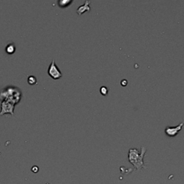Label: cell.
Instances as JSON below:
<instances>
[{"label": "cell", "instance_id": "obj_9", "mask_svg": "<svg viewBox=\"0 0 184 184\" xmlns=\"http://www.w3.org/2000/svg\"><path fill=\"white\" fill-rule=\"evenodd\" d=\"M28 83L30 85H35L37 84V78L34 76H30L28 78Z\"/></svg>", "mask_w": 184, "mask_h": 184}, {"label": "cell", "instance_id": "obj_4", "mask_svg": "<svg viewBox=\"0 0 184 184\" xmlns=\"http://www.w3.org/2000/svg\"><path fill=\"white\" fill-rule=\"evenodd\" d=\"M47 73L50 76V77H51L54 80H58L62 77V73L56 65L54 60L52 61L50 66H49Z\"/></svg>", "mask_w": 184, "mask_h": 184}, {"label": "cell", "instance_id": "obj_6", "mask_svg": "<svg viewBox=\"0 0 184 184\" xmlns=\"http://www.w3.org/2000/svg\"><path fill=\"white\" fill-rule=\"evenodd\" d=\"M90 3H91V2H90V1L86 0V1L84 2V5H81L78 8L77 10H76L77 11V14L79 15H82L84 12H88V11L91 10V7H90V6H89Z\"/></svg>", "mask_w": 184, "mask_h": 184}, {"label": "cell", "instance_id": "obj_3", "mask_svg": "<svg viewBox=\"0 0 184 184\" xmlns=\"http://www.w3.org/2000/svg\"><path fill=\"white\" fill-rule=\"evenodd\" d=\"M15 105V104L12 102H9V101H2L0 116L4 115L5 114H10L11 115H14V109Z\"/></svg>", "mask_w": 184, "mask_h": 184}, {"label": "cell", "instance_id": "obj_10", "mask_svg": "<svg viewBox=\"0 0 184 184\" xmlns=\"http://www.w3.org/2000/svg\"><path fill=\"white\" fill-rule=\"evenodd\" d=\"M108 88L105 86H102L100 88V93L102 95H104V96H106V95L108 94Z\"/></svg>", "mask_w": 184, "mask_h": 184}, {"label": "cell", "instance_id": "obj_1", "mask_svg": "<svg viewBox=\"0 0 184 184\" xmlns=\"http://www.w3.org/2000/svg\"><path fill=\"white\" fill-rule=\"evenodd\" d=\"M147 152V148L141 147L140 150L137 148H131L128 152V160L130 163L133 165L137 171H140L142 168H146L144 163V156Z\"/></svg>", "mask_w": 184, "mask_h": 184}, {"label": "cell", "instance_id": "obj_5", "mask_svg": "<svg viewBox=\"0 0 184 184\" xmlns=\"http://www.w3.org/2000/svg\"><path fill=\"white\" fill-rule=\"evenodd\" d=\"M183 125L184 122H183L177 126H167L165 129V133H166V135L171 137L176 136L179 133L180 131L182 129Z\"/></svg>", "mask_w": 184, "mask_h": 184}, {"label": "cell", "instance_id": "obj_7", "mask_svg": "<svg viewBox=\"0 0 184 184\" xmlns=\"http://www.w3.org/2000/svg\"><path fill=\"white\" fill-rule=\"evenodd\" d=\"M5 50H6V53L8 54H13L15 52L16 47L15 46L13 43H10V44L7 45L5 48Z\"/></svg>", "mask_w": 184, "mask_h": 184}, {"label": "cell", "instance_id": "obj_2", "mask_svg": "<svg viewBox=\"0 0 184 184\" xmlns=\"http://www.w3.org/2000/svg\"><path fill=\"white\" fill-rule=\"evenodd\" d=\"M21 97V91L15 86H8L0 92V100H7L13 102L15 104L20 102Z\"/></svg>", "mask_w": 184, "mask_h": 184}, {"label": "cell", "instance_id": "obj_11", "mask_svg": "<svg viewBox=\"0 0 184 184\" xmlns=\"http://www.w3.org/2000/svg\"><path fill=\"white\" fill-rule=\"evenodd\" d=\"M128 82H127V80L126 79H123L121 81V85L122 86H126L127 85Z\"/></svg>", "mask_w": 184, "mask_h": 184}, {"label": "cell", "instance_id": "obj_8", "mask_svg": "<svg viewBox=\"0 0 184 184\" xmlns=\"http://www.w3.org/2000/svg\"><path fill=\"white\" fill-rule=\"evenodd\" d=\"M72 2H73L72 0H61V1H58V4L60 7H69Z\"/></svg>", "mask_w": 184, "mask_h": 184}]
</instances>
